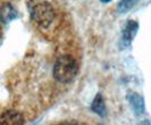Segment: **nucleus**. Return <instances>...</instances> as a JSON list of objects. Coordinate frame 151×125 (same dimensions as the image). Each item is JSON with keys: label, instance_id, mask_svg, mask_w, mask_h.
I'll list each match as a JSON object with an SVG mask.
<instances>
[{"label": "nucleus", "instance_id": "nucleus-1", "mask_svg": "<svg viewBox=\"0 0 151 125\" xmlns=\"http://www.w3.org/2000/svg\"><path fill=\"white\" fill-rule=\"evenodd\" d=\"M53 79L59 83H70L78 74V64L69 55H63L55 61L52 69Z\"/></svg>", "mask_w": 151, "mask_h": 125}, {"label": "nucleus", "instance_id": "nucleus-2", "mask_svg": "<svg viewBox=\"0 0 151 125\" xmlns=\"http://www.w3.org/2000/svg\"><path fill=\"white\" fill-rule=\"evenodd\" d=\"M32 21L41 29H47L53 23L56 18V12L52 5L45 0L34 1L30 7Z\"/></svg>", "mask_w": 151, "mask_h": 125}, {"label": "nucleus", "instance_id": "nucleus-3", "mask_svg": "<svg viewBox=\"0 0 151 125\" xmlns=\"http://www.w3.org/2000/svg\"><path fill=\"white\" fill-rule=\"evenodd\" d=\"M139 30V23L136 21H127L125 26L123 27L122 31V37H121V47L122 48H129L133 42L134 38H135L136 33Z\"/></svg>", "mask_w": 151, "mask_h": 125}, {"label": "nucleus", "instance_id": "nucleus-4", "mask_svg": "<svg viewBox=\"0 0 151 125\" xmlns=\"http://www.w3.org/2000/svg\"><path fill=\"white\" fill-rule=\"evenodd\" d=\"M24 124V117L23 115L17 111L8 109L0 116V125H23Z\"/></svg>", "mask_w": 151, "mask_h": 125}, {"label": "nucleus", "instance_id": "nucleus-5", "mask_svg": "<svg viewBox=\"0 0 151 125\" xmlns=\"http://www.w3.org/2000/svg\"><path fill=\"white\" fill-rule=\"evenodd\" d=\"M127 100H129V105H131V107H132V109L136 116L142 115L145 111L144 98L141 95H139L136 92H129L127 95Z\"/></svg>", "mask_w": 151, "mask_h": 125}, {"label": "nucleus", "instance_id": "nucleus-6", "mask_svg": "<svg viewBox=\"0 0 151 125\" xmlns=\"http://www.w3.org/2000/svg\"><path fill=\"white\" fill-rule=\"evenodd\" d=\"M17 17V12L16 9L10 4H4L0 7V21L5 24L14 21Z\"/></svg>", "mask_w": 151, "mask_h": 125}, {"label": "nucleus", "instance_id": "nucleus-7", "mask_svg": "<svg viewBox=\"0 0 151 125\" xmlns=\"http://www.w3.org/2000/svg\"><path fill=\"white\" fill-rule=\"evenodd\" d=\"M91 111H93L94 114H97L99 116L104 117L106 115L107 109H106V103H105V99L104 97L101 96L100 93H98L97 96L94 97L93 101L91 103Z\"/></svg>", "mask_w": 151, "mask_h": 125}, {"label": "nucleus", "instance_id": "nucleus-8", "mask_svg": "<svg viewBox=\"0 0 151 125\" xmlns=\"http://www.w3.org/2000/svg\"><path fill=\"white\" fill-rule=\"evenodd\" d=\"M139 0H121L118 4L117 10L119 14H126L132 8H134L137 5Z\"/></svg>", "mask_w": 151, "mask_h": 125}, {"label": "nucleus", "instance_id": "nucleus-9", "mask_svg": "<svg viewBox=\"0 0 151 125\" xmlns=\"http://www.w3.org/2000/svg\"><path fill=\"white\" fill-rule=\"evenodd\" d=\"M141 125H151V123L148 121V119H145V121H143V122L141 123Z\"/></svg>", "mask_w": 151, "mask_h": 125}, {"label": "nucleus", "instance_id": "nucleus-10", "mask_svg": "<svg viewBox=\"0 0 151 125\" xmlns=\"http://www.w3.org/2000/svg\"><path fill=\"white\" fill-rule=\"evenodd\" d=\"M100 1H101L102 4H108V2H110L111 0H100Z\"/></svg>", "mask_w": 151, "mask_h": 125}]
</instances>
